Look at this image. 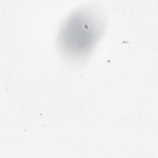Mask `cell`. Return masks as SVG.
Listing matches in <instances>:
<instances>
[{
    "label": "cell",
    "mask_w": 158,
    "mask_h": 158,
    "mask_svg": "<svg viewBox=\"0 0 158 158\" xmlns=\"http://www.w3.org/2000/svg\"><path fill=\"white\" fill-rule=\"evenodd\" d=\"M76 25L72 24L70 26V29L67 28V33L65 36L67 37L65 39L67 41L69 40V44L73 40L74 42L72 45H75L74 48L76 49H83L89 44L92 38H93V30L89 27V24L83 22L81 20V24H78V20L76 22ZM73 48V49H74Z\"/></svg>",
    "instance_id": "6da1fadb"
}]
</instances>
